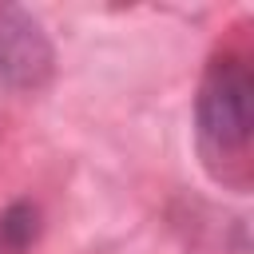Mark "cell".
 Segmentation results:
<instances>
[{
  "instance_id": "cell-1",
  "label": "cell",
  "mask_w": 254,
  "mask_h": 254,
  "mask_svg": "<svg viewBox=\"0 0 254 254\" xmlns=\"http://www.w3.org/2000/svg\"><path fill=\"white\" fill-rule=\"evenodd\" d=\"M198 143L210 155H242L254 131V75L242 56H218L194 103Z\"/></svg>"
},
{
  "instance_id": "cell-2",
  "label": "cell",
  "mask_w": 254,
  "mask_h": 254,
  "mask_svg": "<svg viewBox=\"0 0 254 254\" xmlns=\"http://www.w3.org/2000/svg\"><path fill=\"white\" fill-rule=\"evenodd\" d=\"M52 75V44L44 28L12 4H0V83L4 87H40Z\"/></svg>"
},
{
  "instance_id": "cell-3",
  "label": "cell",
  "mask_w": 254,
  "mask_h": 254,
  "mask_svg": "<svg viewBox=\"0 0 254 254\" xmlns=\"http://www.w3.org/2000/svg\"><path fill=\"white\" fill-rule=\"evenodd\" d=\"M40 230V210L32 202H12L0 214V254H24L36 242Z\"/></svg>"
}]
</instances>
